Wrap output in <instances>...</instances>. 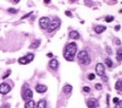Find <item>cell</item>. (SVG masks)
I'll return each mask as SVG.
<instances>
[{
    "mask_svg": "<svg viewBox=\"0 0 122 108\" xmlns=\"http://www.w3.org/2000/svg\"><path fill=\"white\" fill-rule=\"evenodd\" d=\"M49 66H50V67H51V68H52V69H57L58 66H59V63H58V61L56 59H52L50 60Z\"/></svg>",
    "mask_w": 122,
    "mask_h": 108,
    "instance_id": "11",
    "label": "cell"
},
{
    "mask_svg": "<svg viewBox=\"0 0 122 108\" xmlns=\"http://www.w3.org/2000/svg\"><path fill=\"white\" fill-rule=\"evenodd\" d=\"M120 28H121V26H120V25H117V26H116V28H115V30H116V31H118V30H120Z\"/></svg>",
    "mask_w": 122,
    "mask_h": 108,
    "instance_id": "33",
    "label": "cell"
},
{
    "mask_svg": "<svg viewBox=\"0 0 122 108\" xmlns=\"http://www.w3.org/2000/svg\"><path fill=\"white\" fill-rule=\"evenodd\" d=\"M65 15H67V16H72L71 12H70V11H65Z\"/></svg>",
    "mask_w": 122,
    "mask_h": 108,
    "instance_id": "30",
    "label": "cell"
},
{
    "mask_svg": "<svg viewBox=\"0 0 122 108\" xmlns=\"http://www.w3.org/2000/svg\"><path fill=\"white\" fill-rule=\"evenodd\" d=\"M11 87L7 83H2L0 84V94H7L10 92Z\"/></svg>",
    "mask_w": 122,
    "mask_h": 108,
    "instance_id": "7",
    "label": "cell"
},
{
    "mask_svg": "<svg viewBox=\"0 0 122 108\" xmlns=\"http://www.w3.org/2000/svg\"><path fill=\"white\" fill-rule=\"evenodd\" d=\"M40 43H41V41L40 40H36V41L33 42L31 43V45H29V48L30 49H37L38 46H39Z\"/></svg>",
    "mask_w": 122,
    "mask_h": 108,
    "instance_id": "16",
    "label": "cell"
},
{
    "mask_svg": "<svg viewBox=\"0 0 122 108\" xmlns=\"http://www.w3.org/2000/svg\"><path fill=\"white\" fill-rule=\"evenodd\" d=\"M115 108H122V100L119 101V102L116 103V107H115Z\"/></svg>",
    "mask_w": 122,
    "mask_h": 108,
    "instance_id": "24",
    "label": "cell"
},
{
    "mask_svg": "<svg viewBox=\"0 0 122 108\" xmlns=\"http://www.w3.org/2000/svg\"><path fill=\"white\" fill-rule=\"evenodd\" d=\"M72 90H73V87H72L71 85H65V86L63 87V93L66 94H69L70 93L72 92Z\"/></svg>",
    "mask_w": 122,
    "mask_h": 108,
    "instance_id": "17",
    "label": "cell"
},
{
    "mask_svg": "<svg viewBox=\"0 0 122 108\" xmlns=\"http://www.w3.org/2000/svg\"><path fill=\"white\" fill-rule=\"evenodd\" d=\"M48 56H49V57H52L53 56V55H52V54H48Z\"/></svg>",
    "mask_w": 122,
    "mask_h": 108,
    "instance_id": "36",
    "label": "cell"
},
{
    "mask_svg": "<svg viewBox=\"0 0 122 108\" xmlns=\"http://www.w3.org/2000/svg\"><path fill=\"white\" fill-rule=\"evenodd\" d=\"M95 89H98V90H101L102 89H103V86H102V85L101 84H96V85H95Z\"/></svg>",
    "mask_w": 122,
    "mask_h": 108,
    "instance_id": "22",
    "label": "cell"
},
{
    "mask_svg": "<svg viewBox=\"0 0 122 108\" xmlns=\"http://www.w3.org/2000/svg\"><path fill=\"white\" fill-rule=\"evenodd\" d=\"M46 102L44 99H41L38 101V104L36 106V108H46Z\"/></svg>",
    "mask_w": 122,
    "mask_h": 108,
    "instance_id": "14",
    "label": "cell"
},
{
    "mask_svg": "<svg viewBox=\"0 0 122 108\" xmlns=\"http://www.w3.org/2000/svg\"><path fill=\"white\" fill-rule=\"evenodd\" d=\"M50 23H51V21L48 17L43 16L39 20V25L42 29H47L50 25Z\"/></svg>",
    "mask_w": 122,
    "mask_h": 108,
    "instance_id": "5",
    "label": "cell"
},
{
    "mask_svg": "<svg viewBox=\"0 0 122 108\" xmlns=\"http://www.w3.org/2000/svg\"><path fill=\"white\" fill-rule=\"evenodd\" d=\"M112 101H113V102H114V103H116V104L118 102H119L120 100H119V98H114Z\"/></svg>",
    "mask_w": 122,
    "mask_h": 108,
    "instance_id": "27",
    "label": "cell"
},
{
    "mask_svg": "<svg viewBox=\"0 0 122 108\" xmlns=\"http://www.w3.org/2000/svg\"><path fill=\"white\" fill-rule=\"evenodd\" d=\"M59 25H60V21H59V20H58V19L53 20L52 21H51L49 27H48V28H47L48 32H49V33H51V32H53L54 30H56V28H59Z\"/></svg>",
    "mask_w": 122,
    "mask_h": 108,
    "instance_id": "4",
    "label": "cell"
},
{
    "mask_svg": "<svg viewBox=\"0 0 122 108\" xmlns=\"http://www.w3.org/2000/svg\"><path fill=\"white\" fill-rule=\"evenodd\" d=\"M105 64L108 66V67H112V59L110 58H107L106 59H105Z\"/></svg>",
    "mask_w": 122,
    "mask_h": 108,
    "instance_id": "20",
    "label": "cell"
},
{
    "mask_svg": "<svg viewBox=\"0 0 122 108\" xmlns=\"http://www.w3.org/2000/svg\"><path fill=\"white\" fill-rule=\"evenodd\" d=\"M107 50H108V53L109 54V55H112V50H110V48L109 47H107Z\"/></svg>",
    "mask_w": 122,
    "mask_h": 108,
    "instance_id": "31",
    "label": "cell"
},
{
    "mask_svg": "<svg viewBox=\"0 0 122 108\" xmlns=\"http://www.w3.org/2000/svg\"><path fill=\"white\" fill-rule=\"evenodd\" d=\"M77 57H78V59H79L80 63H81V64L88 65V64H90V63H91V59H90L89 55H88V53L86 51H84V50L80 51L79 53H78Z\"/></svg>",
    "mask_w": 122,
    "mask_h": 108,
    "instance_id": "2",
    "label": "cell"
},
{
    "mask_svg": "<svg viewBox=\"0 0 122 108\" xmlns=\"http://www.w3.org/2000/svg\"><path fill=\"white\" fill-rule=\"evenodd\" d=\"M94 77H95V76H94V74H93V73L89 74V76H88V79H89L90 80H93L94 79Z\"/></svg>",
    "mask_w": 122,
    "mask_h": 108,
    "instance_id": "23",
    "label": "cell"
},
{
    "mask_svg": "<svg viewBox=\"0 0 122 108\" xmlns=\"http://www.w3.org/2000/svg\"><path fill=\"white\" fill-rule=\"evenodd\" d=\"M116 59L118 61H122V48H120L116 52Z\"/></svg>",
    "mask_w": 122,
    "mask_h": 108,
    "instance_id": "18",
    "label": "cell"
},
{
    "mask_svg": "<svg viewBox=\"0 0 122 108\" xmlns=\"http://www.w3.org/2000/svg\"><path fill=\"white\" fill-rule=\"evenodd\" d=\"M114 20V17H113L112 16H108L106 17V22H108V23H110V22H112Z\"/></svg>",
    "mask_w": 122,
    "mask_h": 108,
    "instance_id": "21",
    "label": "cell"
},
{
    "mask_svg": "<svg viewBox=\"0 0 122 108\" xmlns=\"http://www.w3.org/2000/svg\"><path fill=\"white\" fill-rule=\"evenodd\" d=\"M115 88H116V89H117L118 91H122V80H118L116 83Z\"/></svg>",
    "mask_w": 122,
    "mask_h": 108,
    "instance_id": "19",
    "label": "cell"
},
{
    "mask_svg": "<svg viewBox=\"0 0 122 108\" xmlns=\"http://www.w3.org/2000/svg\"><path fill=\"white\" fill-rule=\"evenodd\" d=\"M103 80L104 82H107L108 80V77H106V76H103Z\"/></svg>",
    "mask_w": 122,
    "mask_h": 108,
    "instance_id": "28",
    "label": "cell"
},
{
    "mask_svg": "<svg viewBox=\"0 0 122 108\" xmlns=\"http://www.w3.org/2000/svg\"><path fill=\"white\" fill-rule=\"evenodd\" d=\"M87 106L89 108H96L98 107V100L95 98H90L87 101Z\"/></svg>",
    "mask_w": 122,
    "mask_h": 108,
    "instance_id": "9",
    "label": "cell"
},
{
    "mask_svg": "<svg viewBox=\"0 0 122 108\" xmlns=\"http://www.w3.org/2000/svg\"><path fill=\"white\" fill-rule=\"evenodd\" d=\"M32 13H33V12H29V14H27V15H24V16H23V17H22V18H21V19H22V20H23V19H24V18H27V17H28V16H30V15L32 14Z\"/></svg>",
    "mask_w": 122,
    "mask_h": 108,
    "instance_id": "29",
    "label": "cell"
},
{
    "mask_svg": "<svg viewBox=\"0 0 122 108\" xmlns=\"http://www.w3.org/2000/svg\"><path fill=\"white\" fill-rule=\"evenodd\" d=\"M10 73H11V72H10V71H8V73H7V74H6V75H5L4 77H3V79H5V78H6V77H7L8 76L10 75Z\"/></svg>",
    "mask_w": 122,
    "mask_h": 108,
    "instance_id": "32",
    "label": "cell"
},
{
    "mask_svg": "<svg viewBox=\"0 0 122 108\" xmlns=\"http://www.w3.org/2000/svg\"><path fill=\"white\" fill-rule=\"evenodd\" d=\"M33 91L31 90L30 89H27L24 91L23 93V99L24 101H29L31 100V98H33Z\"/></svg>",
    "mask_w": 122,
    "mask_h": 108,
    "instance_id": "8",
    "label": "cell"
},
{
    "mask_svg": "<svg viewBox=\"0 0 122 108\" xmlns=\"http://www.w3.org/2000/svg\"><path fill=\"white\" fill-rule=\"evenodd\" d=\"M77 49V44L75 42H72L68 44L66 46L63 56H64V58L66 59L68 61H73V60L75 55H76Z\"/></svg>",
    "mask_w": 122,
    "mask_h": 108,
    "instance_id": "1",
    "label": "cell"
},
{
    "mask_svg": "<svg viewBox=\"0 0 122 108\" xmlns=\"http://www.w3.org/2000/svg\"><path fill=\"white\" fill-rule=\"evenodd\" d=\"M95 71H96V73L98 76H100V77H103L105 74V67L103 63H97L96 67H95Z\"/></svg>",
    "mask_w": 122,
    "mask_h": 108,
    "instance_id": "6",
    "label": "cell"
},
{
    "mask_svg": "<svg viewBox=\"0 0 122 108\" xmlns=\"http://www.w3.org/2000/svg\"><path fill=\"white\" fill-rule=\"evenodd\" d=\"M106 26H103V25H97L94 28V31L97 33H102L104 30H106Z\"/></svg>",
    "mask_w": 122,
    "mask_h": 108,
    "instance_id": "12",
    "label": "cell"
},
{
    "mask_svg": "<svg viewBox=\"0 0 122 108\" xmlns=\"http://www.w3.org/2000/svg\"><path fill=\"white\" fill-rule=\"evenodd\" d=\"M83 90H84L86 93H89L90 91H91V89H90L89 87H87V86H85L84 88H83Z\"/></svg>",
    "mask_w": 122,
    "mask_h": 108,
    "instance_id": "26",
    "label": "cell"
},
{
    "mask_svg": "<svg viewBox=\"0 0 122 108\" xmlns=\"http://www.w3.org/2000/svg\"><path fill=\"white\" fill-rule=\"evenodd\" d=\"M35 102L33 100H29L24 105V108H34L35 107Z\"/></svg>",
    "mask_w": 122,
    "mask_h": 108,
    "instance_id": "15",
    "label": "cell"
},
{
    "mask_svg": "<svg viewBox=\"0 0 122 108\" xmlns=\"http://www.w3.org/2000/svg\"><path fill=\"white\" fill-rule=\"evenodd\" d=\"M7 11H9V12H11V13H16L17 12V10L14 9V8H9Z\"/></svg>",
    "mask_w": 122,
    "mask_h": 108,
    "instance_id": "25",
    "label": "cell"
},
{
    "mask_svg": "<svg viewBox=\"0 0 122 108\" xmlns=\"http://www.w3.org/2000/svg\"><path fill=\"white\" fill-rule=\"evenodd\" d=\"M116 44H118V45H120V44H121V42H120V40H119V39L116 40Z\"/></svg>",
    "mask_w": 122,
    "mask_h": 108,
    "instance_id": "34",
    "label": "cell"
},
{
    "mask_svg": "<svg viewBox=\"0 0 122 108\" xmlns=\"http://www.w3.org/2000/svg\"><path fill=\"white\" fill-rule=\"evenodd\" d=\"M120 12H121V13H122V10H121V11H120Z\"/></svg>",
    "mask_w": 122,
    "mask_h": 108,
    "instance_id": "37",
    "label": "cell"
},
{
    "mask_svg": "<svg viewBox=\"0 0 122 108\" xmlns=\"http://www.w3.org/2000/svg\"><path fill=\"white\" fill-rule=\"evenodd\" d=\"M69 37H70V38H72V39L77 40V39H79L80 35L77 31H71L69 33Z\"/></svg>",
    "mask_w": 122,
    "mask_h": 108,
    "instance_id": "13",
    "label": "cell"
},
{
    "mask_svg": "<svg viewBox=\"0 0 122 108\" xmlns=\"http://www.w3.org/2000/svg\"><path fill=\"white\" fill-rule=\"evenodd\" d=\"M35 90L39 94H43L47 90V87L44 85H37L35 87Z\"/></svg>",
    "mask_w": 122,
    "mask_h": 108,
    "instance_id": "10",
    "label": "cell"
},
{
    "mask_svg": "<svg viewBox=\"0 0 122 108\" xmlns=\"http://www.w3.org/2000/svg\"><path fill=\"white\" fill-rule=\"evenodd\" d=\"M33 58H34V55H33V54H29V55H27L26 56L20 58L18 62H19L21 64H27V63H29L30 62L33 61Z\"/></svg>",
    "mask_w": 122,
    "mask_h": 108,
    "instance_id": "3",
    "label": "cell"
},
{
    "mask_svg": "<svg viewBox=\"0 0 122 108\" xmlns=\"http://www.w3.org/2000/svg\"><path fill=\"white\" fill-rule=\"evenodd\" d=\"M7 104H5V105H4V107H3V108H10V105L8 106L7 107Z\"/></svg>",
    "mask_w": 122,
    "mask_h": 108,
    "instance_id": "35",
    "label": "cell"
}]
</instances>
